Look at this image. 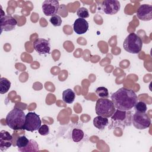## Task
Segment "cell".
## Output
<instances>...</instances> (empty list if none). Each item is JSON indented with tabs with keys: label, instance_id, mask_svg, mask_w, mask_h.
<instances>
[{
	"label": "cell",
	"instance_id": "obj_1",
	"mask_svg": "<svg viewBox=\"0 0 152 152\" xmlns=\"http://www.w3.org/2000/svg\"><path fill=\"white\" fill-rule=\"evenodd\" d=\"M110 99L115 107L122 111L130 110L138 101L136 93L132 90L125 87H121L112 93Z\"/></svg>",
	"mask_w": 152,
	"mask_h": 152
},
{
	"label": "cell",
	"instance_id": "obj_17",
	"mask_svg": "<svg viewBox=\"0 0 152 152\" xmlns=\"http://www.w3.org/2000/svg\"><path fill=\"white\" fill-rule=\"evenodd\" d=\"M11 82L6 78L1 77L0 78V93L5 94L10 89Z\"/></svg>",
	"mask_w": 152,
	"mask_h": 152
},
{
	"label": "cell",
	"instance_id": "obj_7",
	"mask_svg": "<svg viewBox=\"0 0 152 152\" xmlns=\"http://www.w3.org/2000/svg\"><path fill=\"white\" fill-rule=\"evenodd\" d=\"M121 8L120 2L117 0L103 1L101 5L102 11L107 15H114L116 14Z\"/></svg>",
	"mask_w": 152,
	"mask_h": 152
},
{
	"label": "cell",
	"instance_id": "obj_12",
	"mask_svg": "<svg viewBox=\"0 0 152 152\" xmlns=\"http://www.w3.org/2000/svg\"><path fill=\"white\" fill-rule=\"evenodd\" d=\"M12 137L7 131L2 130L0 132V150L6 151L12 145Z\"/></svg>",
	"mask_w": 152,
	"mask_h": 152
},
{
	"label": "cell",
	"instance_id": "obj_18",
	"mask_svg": "<svg viewBox=\"0 0 152 152\" xmlns=\"http://www.w3.org/2000/svg\"><path fill=\"white\" fill-rule=\"evenodd\" d=\"M84 137V132L78 128H74L72 131V139L75 142H80Z\"/></svg>",
	"mask_w": 152,
	"mask_h": 152
},
{
	"label": "cell",
	"instance_id": "obj_6",
	"mask_svg": "<svg viewBox=\"0 0 152 152\" xmlns=\"http://www.w3.org/2000/svg\"><path fill=\"white\" fill-rule=\"evenodd\" d=\"M132 124L138 129H145L151 125V119L145 113L136 112L132 117Z\"/></svg>",
	"mask_w": 152,
	"mask_h": 152
},
{
	"label": "cell",
	"instance_id": "obj_15",
	"mask_svg": "<svg viewBox=\"0 0 152 152\" xmlns=\"http://www.w3.org/2000/svg\"><path fill=\"white\" fill-rule=\"evenodd\" d=\"M75 98V94L72 89L68 88L63 91L62 100L65 103L68 104H71L74 101Z\"/></svg>",
	"mask_w": 152,
	"mask_h": 152
},
{
	"label": "cell",
	"instance_id": "obj_23",
	"mask_svg": "<svg viewBox=\"0 0 152 152\" xmlns=\"http://www.w3.org/2000/svg\"><path fill=\"white\" fill-rule=\"evenodd\" d=\"M77 15L79 18H87L89 17L88 10L85 7H80L77 11Z\"/></svg>",
	"mask_w": 152,
	"mask_h": 152
},
{
	"label": "cell",
	"instance_id": "obj_25",
	"mask_svg": "<svg viewBox=\"0 0 152 152\" xmlns=\"http://www.w3.org/2000/svg\"><path fill=\"white\" fill-rule=\"evenodd\" d=\"M38 132L41 135H43V136L47 135L49 133V128L47 125L43 124L41 125L40 127L39 128Z\"/></svg>",
	"mask_w": 152,
	"mask_h": 152
},
{
	"label": "cell",
	"instance_id": "obj_14",
	"mask_svg": "<svg viewBox=\"0 0 152 152\" xmlns=\"http://www.w3.org/2000/svg\"><path fill=\"white\" fill-rule=\"evenodd\" d=\"M109 122L107 118H104L101 116H97L93 119V125L98 129L103 130L107 125Z\"/></svg>",
	"mask_w": 152,
	"mask_h": 152
},
{
	"label": "cell",
	"instance_id": "obj_4",
	"mask_svg": "<svg viewBox=\"0 0 152 152\" xmlns=\"http://www.w3.org/2000/svg\"><path fill=\"white\" fill-rule=\"evenodd\" d=\"M95 110L97 115L104 118H109L113 115L116 108L111 100L100 98L96 102Z\"/></svg>",
	"mask_w": 152,
	"mask_h": 152
},
{
	"label": "cell",
	"instance_id": "obj_24",
	"mask_svg": "<svg viewBox=\"0 0 152 152\" xmlns=\"http://www.w3.org/2000/svg\"><path fill=\"white\" fill-rule=\"evenodd\" d=\"M49 21L50 23L55 27H58L60 26L62 24V19L61 17L57 14L54 15L50 17L49 19Z\"/></svg>",
	"mask_w": 152,
	"mask_h": 152
},
{
	"label": "cell",
	"instance_id": "obj_9",
	"mask_svg": "<svg viewBox=\"0 0 152 152\" xmlns=\"http://www.w3.org/2000/svg\"><path fill=\"white\" fill-rule=\"evenodd\" d=\"M34 49L39 54L50 53V44L49 40L43 38H39L33 42Z\"/></svg>",
	"mask_w": 152,
	"mask_h": 152
},
{
	"label": "cell",
	"instance_id": "obj_19",
	"mask_svg": "<svg viewBox=\"0 0 152 152\" xmlns=\"http://www.w3.org/2000/svg\"><path fill=\"white\" fill-rule=\"evenodd\" d=\"M126 116V111L119 110L118 109H116L113 115L111 116V119L112 121H122L125 120Z\"/></svg>",
	"mask_w": 152,
	"mask_h": 152
},
{
	"label": "cell",
	"instance_id": "obj_21",
	"mask_svg": "<svg viewBox=\"0 0 152 152\" xmlns=\"http://www.w3.org/2000/svg\"><path fill=\"white\" fill-rule=\"evenodd\" d=\"M96 93L100 98L106 99L109 97L108 90L104 87H99L97 88V89L96 90Z\"/></svg>",
	"mask_w": 152,
	"mask_h": 152
},
{
	"label": "cell",
	"instance_id": "obj_2",
	"mask_svg": "<svg viewBox=\"0 0 152 152\" xmlns=\"http://www.w3.org/2000/svg\"><path fill=\"white\" fill-rule=\"evenodd\" d=\"M26 115L21 109L14 108L7 114L5 119L6 124L13 130L23 129Z\"/></svg>",
	"mask_w": 152,
	"mask_h": 152
},
{
	"label": "cell",
	"instance_id": "obj_22",
	"mask_svg": "<svg viewBox=\"0 0 152 152\" xmlns=\"http://www.w3.org/2000/svg\"><path fill=\"white\" fill-rule=\"evenodd\" d=\"M134 108L136 112L140 113H145L147 109V104H145V103L142 101L137 102L134 106Z\"/></svg>",
	"mask_w": 152,
	"mask_h": 152
},
{
	"label": "cell",
	"instance_id": "obj_8",
	"mask_svg": "<svg viewBox=\"0 0 152 152\" xmlns=\"http://www.w3.org/2000/svg\"><path fill=\"white\" fill-rule=\"evenodd\" d=\"M59 8V1L56 0H45L42 5V11L46 16L56 15Z\"/></svg>",
	"mask_w": 152,
	"mask_h": 152
},
{
	"label": "cell",
	"instance_id": "obj_10",
	"mask_svg": "<svg viewBox=\"0 0 152 152\" xmlns=\"http://www.w3.org/2000/svg\"><path fill=\"white\" fill-rule=\"evenodd\" d=\"M137 17L142 21H148L152 19V6L149 4L141 5L137 11Z\"/></svg>",
	"mask_w": 152,
	"mask_h": 152
},
{
	"label": "cell",
	"instance_id": "obj_16",
	"mask_svg": "<svg viewBox=\"0 0 152 152\" xmlns=\"http://www.w3.org/2000/svg\"><path fill=\"white\" fill-rule=\"evenodd\" d=\"M20 151L21 152H34V151H38L39 150V145L37 142L34 140H30L28 145L21 148H18Z\"/></svg>",
	"mask_w": 152,
	"mask_h": 152
},
{
	"label": "cell",
	"instance_id": "obj_13",
	"mask_svg": "<svg viewBox=\"0 0 152 152\" xmlns=\"http://www.w3.org/2000/svg\"><path fill=\"white\" fill-rule=\"evenodd\" d=\"M88 26V23L86 19L78 18L74 23L73 29L77 34H83L87 31Z\"/></svg>",
	"mask_w": 152,
	"mask_h": 152
},
{
	"label": "cell",
	"instance_id": "obj_3",
	"mask_svg": "<svg viewBox=\"0 0 152 152\" xmlns=\"http://www.w3.org/2000/svg\"><path fill=\"white\" fill-rule=\"evenodd\" d=\"M124 49L128 52L133 54L138 53L142 49V41L136 33H129L123 43Z\"/></svg>",
	"mask_w": 152,
	"mask_h": 152
},
{
	"label": "cell",
	"instance_id": "obj_11",
	"mask_svg": "<svg viewBox=\"0 0 152 152\" xmlns=\"http://www.w3.org/2000/svg\"><path fill=\"white\" fill-rule=\"evenodd\" d=\"M0 23L1 32L2 31H10L15 28L17 21L11 15H2L1 17Z\"/></svg>",
	"mask_w": 152,
	"mask_h": 152
},
{
	"label": "cell",
	"instance_id": "obj_5",
	"mask_svg": "<svg viewBox=\"0 0 152 152\" xmlns=\"http://www.w3.org/2000/svg\"><path fill=\"white\" fill-rule=\"evenodd\" d=\"M42 125V121L39 116L35 112H30L26 115V121L23 129L33 132L38 130Z\"/></svg>",
	"mask_w": 152,
	"mask_h": 152
},
{
	"label": "cell",
	"instance_id": "obj_20",
	"mask_svg": "<svg viewBox=\"0 0 152 152\" xmlns=\"http://www.w3.org/2000/svg\"><path fill=\"white\" fill-rule=\"evenodd\" d=\"M29 140L26 136L22 135L18 137L16 140V145L18 147V148H21L26 147L28 142Z\"/></svg>",
	"mask_w": 152,
	"mask_h": 152
}]
</instances>
